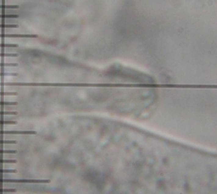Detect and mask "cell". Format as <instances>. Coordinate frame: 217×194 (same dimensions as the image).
I'll list each match as a JSON object with an SVG mask.
<instances>
[{"label":"cell","instance_id":"cell-2","mask_svg":"<svg viewBox=\"0 0 217 194\" xmlns=\"http://www.w3.org/2000/svg\"><path fill=\"white\" fill-rule=\"evenodd\" d=\"M36 131L28 130H0V135H36Z\"/></svg>","mask_w":217,"mask_h":194},{"label":"cell","instance_id":"cell-10","mask_svg":"<svg viewBox=\"0 0 217 194\" xmlns=\"http://www.w3.org/2000/svg\"><path fill=\"white\" fill-rule=\"evenodd\" d=\"M19 6L18 5H0V9H4V10H7V9H18Z\"/></svg>","mask_w":217,"mask_h":194},{"label":"cell","instance_id":"cell-9","mask_svg":"<svg viewBox=\"0 0 217 194\" xmlns=\"http://www.w3.org/2000/svg\"><path fill=\"white\" fill-rule=\"evenodd\" d=\"M15 163H17V160L0 159V164H15Z\"/></svg>","mask_w":217,"mask_h":194},{"label":"cell","instance_id":"cell-12","mask_svg":"<svg viewBox=\"0 0 217 194\" xmlns=\"http://www.w3.org/2000/svg\"><path fill=\"white\" fill-rule=\"evenodd\" d=\"M17 63H0V67H17Z\"/></svg>","mask_w":217,"mask_h":194},{"label":"cell","instance_id":"cell-15","mask_svg":"<svg viewBox=\"0 0 217 194\" xmlns=\"http://www.w3.org/2000/svg\"><path fill=\"white\" fill-rule=\"evenodd\" d=\"M17 92H0V95H17Z\"/></svg>","mask_w":217,"mask_h":194},{"label":"cell","instance_id":"cell-13","mask_svg":"<svg viewBox=\"0 0 217 194\" xmlns=\"http://www.w3.org/2000/svg\"><path fill=\"white\" fill-rule=\"evenodd\" d=\"M0 124H17V122L16 121H4V120H2L0 121Z\"/></svg>","mask_w":217,"mask_h":194},{"label":"cell","instance_id":"cell-17","mask_svg":"<svg viewBox=\"0 0 217 194\" xmlns=\"http://www.w3.org/2000/svg\"><path fill=\"white\" fill-rule=\"evenodd\" d=\"M0 76H18L17 73H9V72H0Z\"/></svg>","mask_w":217,"mask_h":194},{"label":"cell","instance_id":"cell-18","mask_svg":"<svg viewBox=\"0 0 217 194\" xmlns=\"http://www.w3.org/2000/svg\"><path fill=\"white\" fill-rule=\"evenodd\" d=\"M16 150H0V153H16Z\"/></svg>","mask_w":217,"mask_h":194},{"label":"cell","instance_id":"cell-11","mask_svg":"<svg viewBox=\"0 0 217 194\" xmlns=\"http://www.w3.org/2000/svg\"><path fill=\"white\" fill-rule=\"evenodd\" d=\"M16 141H7V140H0V144H16Z\"/></svg>","mask_w":217,"mask_h":194},{"label":"cell","instance_id":"cell-7","mask_svg":"<svg viewBox=\"0 0 217 194\" xmlns=\"http://www.w3.org/2000/svg\"><path fill=\"white\" fill-rule=\"evenodd\" d=\"M18 103L15 101H0V106H16Z\"/></svg>","mask_w":217,"mask_h":194},{"label":"cell","instance_id":"cell-6","mask_svg":"<svg viewBox=\"0 0 217 194\" xmlns=\"http://www.w3.org/2000/svg\"><path fill=\"white\" fill-rule=\"evenodd\" d=\"M18 54H9V53H0V57H17Z\"/></svg>","mask_w":217,"mask_h":194},{"label":"cell","instance_id":"cell-1","mask_svg":"<svg viewBox=\"0 0 217 194\" xmlns=\"http://www.w3.org/2000/svg\"><path fill=\"white\" fill-rule=\"evenodd\" d=\"M0 182L15 183H49L50 180H0Z\"/></svg>","mask_w":217,"mask_h":194},{"label":"cell","instance_id":"cell-8","mask_svg":"<svg viewBox=\"0 0 217 194\" xmlns=\"http://www.w3.org/2000/svg\"><path fill=\"white\" fill-rule=\"evenodd\" d=\"M18 44H0V48H17Z\"/></svg>","mask_w":217,"mask_h":194},{"label":"cell","instance_id":"cell-3","mask_svg":"<svg viewBox=\"0 0 217 194\" xmlns=\"http://www.w3.org/2000/svg\"><path fill=\"white\" fill-rule=\"evenodd\" d=\"M0 38H38V35L36 34H0Z\"/></svg>","mask_w":217,"mask_h":194},{"label":"cell","instance_id":"cell-16","mask_svg":"<svg viewBox=\"0 0 217 194\" xmlns=\"http://www.w3.org/2000/svg\"><path fill=\"white\" fill-rule=\"evenodd\" d=\"M16 169H0V173H16Z\"/></svg>","mask_w":217,"mask_h":194},{"label":"cell","instance_id":"cell-5","mask_svg":"<svg viewBox=\"0 0 217 194\" xmlns=\"http://www.w3.org/2000/svg\"><path fill=\"white\" fill-rule=\"evenodd\" d=\"M19 26L16 24H0V28H18Z\"/></svg>","mask_w":217,"mask_h":194},{"label":"cell","instance_id":"cell-4","mask_svg":"<svg viewBox=\"0 0 217 194\" xmlns=\"http://www.w3.org/2000/svg\"><path fill=\"white\" fill-rule=\"evenodd\" d=\"M20 16L19 15H12V14H9V15H5V14H2L0 15V18H3V19H14V18H19Z\"/></svg>","mask_w":217,"mask_h":194},{"label":"cell","instance_id":"cell-14","mask_svg":"<svg viewBox=\"0 0 217 194\" xmlns=\"http://www.w3.org/2000/svg\"><path fill=\"white\" fill-rule=\"evenodd\" d=\"M17 112H0V115H17Z\"/></svg>","mask_w":217,"mask_h":194},{"label":"cell","instance_id":"cell-19","mask_svg":"<svg viewBox=\"0 0 217 194\" xmlns=\"http://www.w3.org/2000/svg\"><path fill=\"white\" fill-rule=\"evenodd\" d=\"M16 189H0V192H15Z\"/></svg>","mask_w":217,"mask_h":194}]
</instances>
